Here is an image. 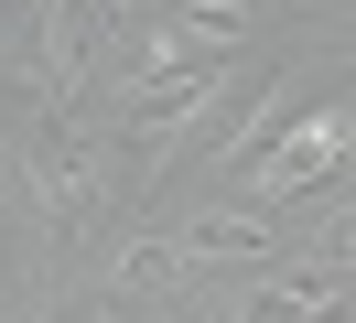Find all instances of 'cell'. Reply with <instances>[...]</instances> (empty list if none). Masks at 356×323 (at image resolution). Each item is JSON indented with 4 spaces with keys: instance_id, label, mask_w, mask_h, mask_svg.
Segmentation results:
<instances>
[{
    "instance_id": "cell-5",
    "label": "cell",
    "mask_w": 356,
    "mask_h": 323,
    "mask_svg": "<svg viewBox=\"0 0 356 323\" xmlns=\"http://www.w3.org/2000/svg\"><path fill=\"white\" fill-rule=\"evenodd\" d=\"M162 237H173V258H270V248H281V226H270L259 205H227V194L195 205L184 226H162Z\"/></svg>"
},
{
    "instance_id": "cell-1",
    "label": "cell",
    "mask_w": 356,
    "mask_h": 323,
    "mask_svg": "<svg viewBox=\"0 0 356 323\" xmlns=\"http://www.w3.org/2000/svg\"><path fill=\"white\" fill-rule=\"evenodd\" d=\"M346 140H356V108H346V97L281 119L259 151H248V205H270V194H313V183H346Z\"/></svg>"
},
{
    "instance_id": "cell-4",
    "label": "cell",
    "mask_w": 356,
    "mask_h": 323,
    "mask_svg": "<svg viewBox=\"0 0 356 323\" xmlns=\"http://www.w3.org/2000/svg\"><path fill=\"white\" fill-rule=\"evenodd\" d=\"M238 323H346V258H302V270L248 280Z\"/></svg>"
},
{
    "instance_id": "cell-3",
    "label": "cell",
    "mask_w": 356,
    "mask_h": 323,
    "mask_svg": "<svg viewBox=\"0 0 356 323\" xmlns=\"http://www.w3.org/2000/svg\"><path fill=\"white\" fill-rule=\"evenodd\" d=\"M227 97V54H195V65H162V76L119 86V151L140 140H173V129H195L205 108Z\"/></svg>"
},
{
    "instance_id": "cell-2",
    "label": "cell",
    "mask_w": 356,
    "mask_h": 323,
    "mask_svg": "<svg viewBox=\"0 0 356 323\" xmlns=\"http://www.w3.org/2000/svg\"><path fill=\"white\" fill-rule=\"evenodd\" d=\"M11 162H22V183H33V215L65 226V237L108 205V162H97V140H87V129H65V119H33Z\"/></svg>"
},
{
    "instance_id": "cell-6",
    "label": "cell",
    "mask_w": 356,
    "mask_h": 323,
    "mask_svg": "<svg viewBox=\"0 0 356 323\" xmlns=\"http://www.w3.org/2000/svg\"><path fill=\"white\" fill-rule=\"evenodd\" d=\"M291 86H302V65H270V86H259V97L238 108V119H216V129H205V151H216V162H238V151H259L270 129L291 119Z\"/></svg>"
},
{
    "instance_id": "cell-7",
    "label": "cell",
    "mask_w": 356,
    "mask_h": 323,
    "mask_svg": "<svg viewBox=\"0 0 356 323\" xmlns=\"http://www.w3.org/2000/svg\"><path fill=\"white\" fill-rule=\"evenodd\" d=\"M173 280H184V258H173V237H152V226H140L130 248H119V291H130V301H162V291H173Z\"/></svg>"
}]
</instances>
